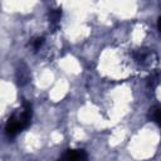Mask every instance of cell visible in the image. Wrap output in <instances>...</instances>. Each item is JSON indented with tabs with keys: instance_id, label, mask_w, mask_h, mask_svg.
Here are the masks:
<instances>
[{
	"instance_id": "3957f363",
	"label": "cell",
	"mask_w": 161,
	"mask_h": 161,
	"mask_svg": "<svg viewBox=\"0 0 161 161\" xmlns=\"http://www.w3.org/2000/svg\"><path fill=\"white\" fill-rule=\"evenodd\" d=\"M58 161H87V153L84 150H67Z\"/></svg>"
},
{
	"instance_id": "52a82bcc",
	"label": "cell",
	"mask_w": 161,
	"mask_h": 161,
	"mask_svg": "<svg viewBox=\"0 0 161 161\" xmlns=\"http://www.w3.org/2000/svg\"><path fill=\"white\" fill-rule=\"evenodd\" d=\"M152 119L155 122H157L158 125H161V107H156V108H152V111L150 112Z\"/></svg>"
},
{
	"instance_id": "7a4b0ae2",
	"label": "cell",
	"mask_w": 161,
	"mask_h": 161,
	"mask_svg": "<svg viewBox=\"0 0 161 161\" xmlns=\"http://www.w3.org/2000/svg\"><path fill=\"white\" fill-rule=\"evenodd\" d=\"M132 57L136 63H138L141 65H147L152 62V58L156 57V54L148 49H137L132 53Z\"/></svg>"
},
{
	"instance_id": "6da1fadb",
	"label": "cell",
	"mask_w": 161,
	"mask_h": 161,
	"mask_svg": "<svg viewBox=\"0 0 161 161\" xmlns=\"http://www.w3.org/2000/svg\"><path fill=\"white\" fill-rule=\"evenodd\" d=\"M31 118V106L29 103H24L23 107L20 109H18L16 112H14L5 126V132L9 137H14L15 135H18L21 130H24L25 127H28L29 122Z\"/></svg>"
},
{
	"instance_id": "ba28073f",
	"label": "cell",
	"mask_w": 161,
	"mask_h": 161,
	"mask_svg": "<svg viewBox=\"0 0 161 161\" xmlns=\"http://www.w3.org/2000/svg\"><path fill=\"white\" fill-rule=\"evenodd\" d=\"M157 28H158V31L161 33V16H160L158 20H157Z\"/></svg>"
},
{
	"instance_id": "5b68a950",
	"label": "cell",
	"mask_w": 161,
	"mask_h": 161,
	"mask_svg": "<svg viewBox=\"0 0 161 161\" xmlns=\"http://www.w3.org/2000/svg\"><path fill=\"white\" fill-rule=\"evenodd\" d=\"M48 16H49V21L52 24H57L62 18V10L60 9H52L49 11Z\"/></svg>"
},
{
	"instance_id": "277c9868",
	"label": "cell",
	"mask_w": 161,
	"mask_h": 161,
	"mask_svg": "<svg viewBox=\"0 0 161 161\" xmlns=\"http://www.w3.org/2000/svg\"><path fill=\"white\" fill-rule=\"evenodd\" d=\"M158 79H160V72H157V70L151 72V74L147 78V86L150 88H155L158 83Z\"/></svg>"
},
{
	"instance_id": "8992f818",
	"label": "cell",
	"mask_w": 161,
	"mask_h": 161,
	"mask_svg": "<svg viewBox=\"0 0 161 161\" xmlns=\"http://www.w3.org/2000/svg\"><path fill=\"white\" fill-rule=\"evenodd\" d=\"M43 43H44V38L43 36H35V38H33L30 40V45H31V48L34 50H38L43 45Z\"/></svg>"
}]
</instances>
